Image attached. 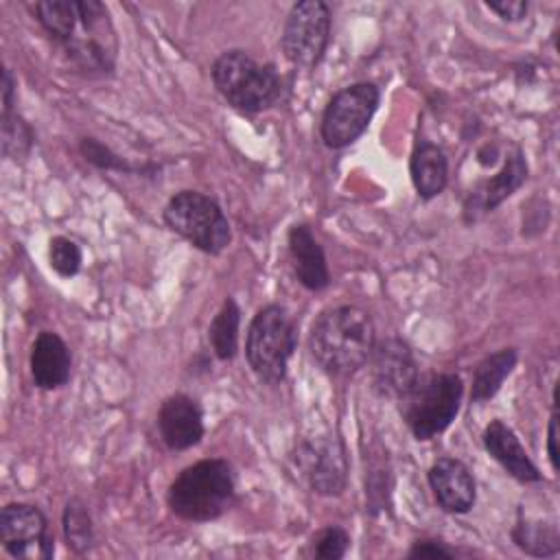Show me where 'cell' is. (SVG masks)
Instances as JSON below:
<instances>
[{
	"label": "cell",
	"instance_id": "obj_1",
	"mask_svg": "<svg viewBox=\"0 0 560 560\" xmlns=\"http://www.w3.org/2000/svg\"><path fill=\"white\" fill-rule=\"evenodd\" d=\"M37 20L66 55L85 72L109 74L116 61V37L107 7L96 0H42Z\"/></svg>",
	"mask_w": 560,
	"mask_h": 560
},
{
	"label": "cell",
	"instance_id": "obj_2",
	"mask_svg": "<svg viewBox=\"0 0 560 560\" xmlns=\"http://www.w3.org/2000/svg\"><path fill=\"white\" fill-rule=\"evenodd\" d=\"M374 324L357 306L324 311L311 328L308 348L322 370L335 376L357 372L370 361L374 348Z\"/></svg>",
	"mask_w": 560,
	"mask_h": 560
},
{
	"label": "cell",
	"instance_id": "obj_3",
	"mask_svg": "<svg viewBox=\"0 0 560 560\" xmlns=\"http://www.w3.org/2000/svg\"><path fill=\"white\" fill-rule=\"evenodd\" d=\"M234 472L225 459H201L184 468L168 488L171 510L195 523L214 521L234 503Z\"/></svg>",
	"mask_w": 560,
	"mask_h": 560
},
{
	"label": "cell",
	"instance_id": "obj_4",
	"mask_svg": "<svg viewBox=\"0 0 560 560\" xmlns=\"http://www.w3.org/2000/svg\"><path fill=\"white\" fill-rule=\"evenodd\" d=\"M219 94L238 112L256 114L271 107L282 94V79L271 63H258L245 50H228L212 63Z\"/></svg>",
	"mask_w": 560,
	"mask_h": 560
},
{
	"label": "cell",
	"instance_id": "obj_5",
	"mask_svg": "<svg viewBox=\"0 0 560 560\" xmlns=\"http://www.w3.org/2000/svg\"><path fill=\"white\" fill-rule=\"evenodd\" d=\"M464 383L457 374L418 376L413 387L398 400L402 418L416 440L424 442L448 429L459 411Z\"/></svg>",
	"mask_w": 560,
	"mask_h": 560
},
{
	"label": "cell",
	"instance_id": "obj_6",
	"mask_svg": "<svg viewBox=\"0 0 560 560\" xmlns=\"http://www.w3.org/2000/svg\"><path fill=\"white\" fill-rule=\"evenodd\" d=\"M298 343V328L280 304L262 306L247 330L245 357L254 374L265 383H280Z\"/></svg>",
	"mask_w": 560,
	"mask_h": 560
},
{
	"label": "cell",
	"instance_id": "obj_7",
	"mask_svg": "<svg viewBox=\"0 0 560 560\" xmlns=\"http://www.w3.org/2000/svg\"><path fill=\"white\" fill-rule=\"evenodd\" d=\"M164 223L206 254L230 245V223L214 199L197 190H179L164 206Z\"/></svg>",
	"mask_w": 560,
	"mask_h": 560
},
{
	"label": "cell",
	"instance_id": "obj_8",
	"mask_svg": "<svg viewBox=\"0 0 560 560\" xmlns=\"http://www.w3.org/2000/svg\"><path fill=\"white\" fill-rule=\"evenodd\" d=\"M381 101L374 83L361 81L339 90L326 105L322 116V140L330 149L352 144L370 125Z\"/></svg>",
	"mask_w": 560,
	"mask_h": 560
},
{
	"label": "cell",
	"instance_id": "obj_9",
	"mask_svg": "<svg viewBox=\"0 0 560 560\" xmlns=\"http://www.w3.org/2000/svg\"><path fill=\"white\" fill-rule=\"evenodd\" d=\"M293 468L298 477L317 494L337 497L348 483V457L339 438L313 435L293 448Z\"/></svg>",
	"mask_w": 560,
	"mask_h": 560
},
{
	"label": "cell",
	"instance_id": "obj_10",
	"mask_svg": "<svg viewBox=\"0 0 560 560\" xmlns=\"http://www.w3.org/2000/svg\"><path fill=\"white\" fill-rule=\"evenodd\" d=\"M330 39V11L322 0H302L291 7L284 31L282 50L284 57L300 66L313 68L326 52Z\"/></svg>",
	"mask_w": 560,
	"mask_h": 560
},
{
	"label": "cell",
	"instance_id": "obj_11",
	"mask_svg": "<svg viewBox=\"0 0 560 560\" xmlns=\"http://www.w3.org/2000/svg\"><path fill=\"white\" fill-rule=\"evenodd\" d=\"M0 540L13 558L48 560L55 540L44 512L31 503H7L0 512Z\"/></svg>",
	"mask_w": 560,
	"mask_h": 560
},
{
	"label": "cell",
	"instance_id": "obj_12",
	"mask_svg": "<svg viewBox=\"0 0 560 560\" xmlns=\"http://www.w3.org/2000/svg\"><path fill=\"white\" fill-rule=\"evenodd\" d=\"M370 361L374 389L387 398L400 400L420 376L411 348L396 337H387L374 343Z\"/></svg>",
	"mask_w": 560,
	"mask_h": 560
},
{
	"label": "cell",
	"instance_id": "obj_13",
	"mask_svg": "<svg viewBox=\"0 0 560 560\" xmlns=\"http://www.w3.org/2000/svg\"><path fill=\"white\" fill-rule=\"evenodd\" d=\"M158 429L168 448L186 451L203 438L201 407L186 394H173L160 405Z\"/></svg>",
	"mask_w": 560,
	"mask_h": 560
},
{
	"label": "cell",
	"instance_id": "obj_14",
	"mask_svg": "<svg viewBox=\"0 0 560 560\" xmlns=\"http://www.w3.org/2000/svg\"><path fill=\"white\" fill-rule=\"evenodd\" d=\"M429 486L438 505L451 514H466L475 505V479L455 457H440L429 468Z\"/></svg>",
	"mask_w": 560,
	"mask_h": 560
},
{
	"label": "cell",
	"instance_id": "obj_15",
	"mask_svg": "<svg viewBox=\"0 0 560 560\" xmlns=\"http://www.w3.org/2000/svg\"><path fill=\"white\" fill-rule=\"evenodd\" d=\"M72 357L66 341L50 330H42L31 348V376L39 389H57L68 383Z\"/></svg>",
	"mask_w": 560,
	"mask_h": 560
},
{
	"label": "cell",
	"instance_id": "obj_16",
	"mask_svg": "<svg viewBox=\"0 0 560 560\" xmlns=\"http://www.w3.org/2000/svg\"><path fill=\"white\" fill-rule=\"evenodd\" d=\"M527 179V162L521 153V149H514L508 158L503 168L490 177L488 182H483L466 201L464 210L468 219H477L479 212H488L494 210L501 201H505L514 190H518L523 186V182Z\"/></svg>",
	"mask_w": 560,
	"mask_h": 560
},
{
	"label": "cell",
	"instance_id": "obj_17",
	"mask_svg": "<svg viewBox=\"0 0 560 560\" xmlns=\"http://www.w3.org/2000/svg\"><path fill=\"white\" fill-rule=\"evenodd\" d=\"M483 446L486 451L518 481H540V470L529 459L527 451L523 448L516 433L501 420H492L483 429Z\"/></svg>",
	"mask_w": 560,
	"mask_h": 560
},
{
	"label": "cell",
	"instance_id": "obj_18",
	"mask_svg": "<svg viewBox=\"0 0 560 560\" xmlns=\"http://www.w3.org/2000/svg\"><path fill=\"white\" fill-rule=\"evenodd\" d=\"M289 254H291L293 271L306 289L322 291L328 287L330 273H328L326 256L308 225L298 223L289 230Z\"/></svg>",
	"mask_w": 560,
	"mask_h": 560
},
{
	"label": "cell",
	"instance_id": "obj_19",
	"mask_svg": "<svg viewBox=\"0 0 560 560\" xmlns=\"http://www.w3.org/2000/svg\"><path fill=\"white\" fill-rule=\"evenodd\" d=\"M409 173L422 199L438 197L448 182V162L444 151L433 142H418L409 160Z\"/></svg>",
	"mask_w": 560,
	"mask_h": 560
},
{
	"label": "cell",
	"instance_id": "obj_20",
	"mask_svg": "<svg viewBox=\"0 0 560 560\" xmlns=\"http://www.w3.org/2000/svg\"><path fill=\"white\" fill-rule=\"evenodd\" d=\"M516 365V350L503 348L486 359H481L472 372V387H470V400L483 402L490 400L503 385V381L512 374Z\"/></svg>",
	"mask_w": 560,
	"mask_h": 560
},
{
	"label": "cell",
	"instance_id": "obj_21",
	"mask_svg": "<svg viewBox=\"0 0 560 560\" xmlns=\"http://www.w3.org/2000/svg\"><path fill=\"white\" fill-rule=\"evenodd\" d=\"M238 324H241V308L232 298H228L208 328L210 346L221 361L234 359L238 350Z\"/></svg>",
	"mask_w": 560,
	"mask_h": 560
},
{
	"label": "cell",
	"instance_id": "obj_22",
	"mask_svg": "<svg viewBox=\"0 0 560 560\" xmlns=\"http://www.w3.org/2000/svg\"><path fill=\"white\" fill-rule=\"evenodd\" d=\"M516 547L529 556H556L560 551V536L556 523L518 521L512 529Z\"/></svg>",
	"mask_w": 560,
	"mask_h": 560
},
{
	"label": "cell",
	"instance_id": "obj_23",
	"mask_svg": "<svg viewBox=\"0 0 560 560\" xmlns=\"http://www.w3.org/2000/svg\"><path fill=\"white\" fill-rule=\"evenodd\" d=\"M33 144V131L24 118L13 112V105H2V153L22 160Z\"/></svg>",
	"mask_w": 560,
	"mask_h": 560
},
{
	"label": "cell",
	"instance_id": "obj_24",
	"mask_svg": "<svg viewBox=\"0 0 560 560\" xmlns=\"http://www.w3.org/2000/svg\"><path fill=\"white\" fill-rule=\"evenodd\" d=\"M63 534H66L68 547L74 549L77 553H85L94 542L92 518L88 514V508L79 499L68 501L63 510Z\"/></svg>",
	"mask_w": 560,
	"mask_h": 560
},
{
	"label": "cell",
	"instance_id": "obj_25",
	"mask_svg": "<svg viewBox=\"0 0 560 560\" xmlns=\"http://www.w3.org/2000/svg\"><path fill=\"white\" fill-rule=\"evenodd\" d=\"M48 256H50V267L63 278H70L81 269V260H83L81 249L74 241L66 236H55L50 241Z\"/></svg>",
	"mask_w": 560,
	"mask_h": 560
},
{
	"label": "cell",
	"instance_id": "obj_26",
	"mask_svg": "<svg viewBox=\"0 0 560 560\" xmlns=\"http://www.w3.org/2000/svg\"><path fill=\"white\" fill-rule=\"evenodd\" d=\"M348 547L350 536L346 534V529H341L339 525H328L313 538L311 553L322 560H339L346 556Z\"/></svg>",
	"mask_w": 560,
	"mask_h": 560
},
{
	"label": "cell",
	"instance_id": "obj_27",
	"mask_svg": "<svg viewBox=\"0 0 560 560\" xmlns=\"http://www.w3.org/2000/svg\"><path fill=\"white\" fill-rule=\"evenodd\" d=\"M81 153L88 162H92L98 168H109V171H133V166L122 160L120 155H116L109 147H105L103 142L94 140V138H83L81 140Z\"/></svg>",
	"mask_w": 560,
	"mask_h": 560
},
{
	"label": "cell",
	"instance_id": "obj_28",
	"mask_svg": "<svg viewBox=\"0 0 560 560\" xmlns=\"http://www.w3.org/2000/svg\"><path fill=\"white\" fill-rule=\"evenodd\" d=\"M490 11L499 13L503 20H510V22H518L525 18L527 13V2L525 0H492V2H486Z\"/></svg>",
	"mask_w": 560,
	"mask_h": 560
},
{
	"label": "cell",
	"instance_id": "obj_29",
	"mask_svg": "<svg viewBox=\"0 0 560 560\" xmlns=\"http://www.w3.org/2000/svg\"><path fill=\"white\" fill-rule=\"evenodd\" d=\"M453 551L438 540H418L409 549V558H451Z\"/></svg>",
	"mask_w": 560,
	"mask_h": 560
},
{
	"label": "cell",
	"instance_id": "obj_30",
	"mask_svg": "<svg viewBox=\"0 0 560 560\" xmlns=\"http://www.w3.org/2000/svg\"><path fill=\"white\" fill-rule=\"evenodd\" d=\"M547 453H549V462H551L553 470H558V468H560V462H558V411H556V405H553V413H551V418H549Z\"/></svg>",
	"mask_w": 560,
	"mask_h": 560
}]
</instances>
